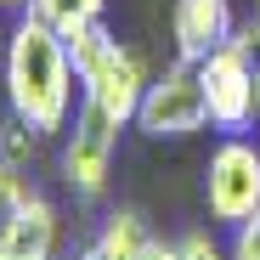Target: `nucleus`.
I'll return each instance as SVG.
<instances>
[{"instance_id":"17","label":"nucleus","mask_w":260,"mask_h":260,"mask_svg":"<svg viewBox=\"0 0 260 260\" xmlns=\"http://www.w3.org/2000/svg\"><path fill=\"white\" fill-rule=\"evenodd\" d=\"M0 62H6V28H0Z\"/></svg>"},{"instance_id":"10","label":"nucleus","mask_w":260,"mask_h":260,"mask_svg":"<svg viewBox=\"0 0 260 260\" xmlns=\"http://www.w3.org/2000/svg\"><path fill=\"white\" fill-rule=\"evenodd\" d=\"M40 153H46V136H40V130H28L17 113L0 119V164H12V170H34Z\"/></svg>"},{"instance_id":"15","label":"nucleus","mask_w":260,"mask_h":260,"mask_svg":"<svg viewBox=\"0 0 260 260\" xmlns=\"http://www.w3.org/2000/svg\"><path fill=\"white\" fill-rule=\"evenodd\" d=\"M142 260H181V254H176V243H164V238H153V243L142 249Z\"/></svg>"},{"instance_id":"8","label":"nucleus","mask_w":260,"mask_h":260,"mask_svg":"<svg viewBox=\"0 0 260 260\" xmlns=\"http://www.w3.org/2000/svg\"><path fill=\"white\" fill-rule=\"evenodd\" d=\"M57 243H62V209L46 192H34L23 221H17V232L0 249V260H57Z\"/></svg>"},{"instance_id":"7","label":"nucleus","mask_w":260,"mask_h":260,"mask_svg":"<svg viewBox=\"0 0 260 260\" xmlns=\"http://www.w3.org/2000/svg\"><path fill=\"white\" fill-rule=\"evenodd\" d=\"M238 28L232 0H176L170 6V40H176L181 62H204L215 46H226Z\"/></svg>"},{"instance_id":"5","label":"nucleus","mask_w":260,"mask_h":260,"mask_svg":"<svg viewBox=\"0 0 260 260\" xmlns=\"http://www.w3.org/2000/svg\"><path fill=\"white\" fill-rule=\"evenodd\" d=\"M204 209L215 226H238L260 209V142L221 136L204 158Z\"/></svg>"},{"instance_id":"14","label":"nucleus","mask_w":260,"mask_h":260,"mask_svg":"<svg viewBox=\"0 0 260 260\" xmlns=\"http://www.w3.org/2000/svg\"><path fill=\"white\" fill-rule=\"evenodd\" d=\"M176 254H181V260H232L209 232H181V238H176Z\"/></svg>"},{"instance_id":"11","label":"nucleus","mask_w":260,"mask_h":260,"mask_svg":"<svg viewBox=\"0 0 260 260\" xmlns=\"http://www.w3.org/2000/svg\"><path fill=\"white\" fill-rule=\"evenodd\" d=\"M34 192H40V187L28 181V170L0 164V249H6V238L17 232V221H23V209H28Z\"/></svg>"},{"instance_id":"9","label":"nucleus","mask_w":260,"mask_h":260,"mask_svg":"<svg viewBox=\"0 0 260 260\" xmlns=\"http://www.w3.org/2000/svg\"><path fill=\"white\" fill-rule=\"evenodd\" d=\"M153 243V232H147V221L136 209H113L108 221L96 226V238L85 243L74 260H142V249Z\"/></svg>"},{"instance_id":"6","label":"nucleus","mask_w":260,"mask_h":260,"mask_svg":"<svg viewBox=\"0 0 260 260\" xmlns=\"http://www.w3.org/2000/svg\"><path fill=\"white\" fill-rule=\"evenodd\" d=\"M119 119L102 113L96 102L74 108V124L62 136V181L74 187V198H102L108 192V176H113V153H119Z\"/></svg>"},{"instance_id":"13","label":"nucleus","mask_w":260,"mask_h":260,"mask_svg":"<svg viewBox=\"0 0 260 260\" xmlns=\"http://www.w3.org/2000/svg\"><path fill=\"white\" fill-rule=\"evenodd\" d=\"M226 254H232V260H260V209L249 215V221H238V226H232Z\"/></svg>"},{"instance_id":"12","label":"nucleus","mask_w":260,"mask_h":260,"mask_svg":"<svg viewBox=\"0 0 260 260\" xmlns=\"http://www.w3.org/2000/svg\"><path fill=\"white\" fill-rule=\"evenodd\" d=\"M28 12H34V17H46L57 34H74V28H91V23H102L108 0H34Z\"/></svg>"},{"instance_id":"4","label":"nucleus","mask_w":260,"mask_h":260,"mask_svg":"<svg viewBox=\"0 0 260 260\" xmlns=\"http://www.w3.org/2000/svg\"><path fill=\"white\" fill-rule=\"evenodd\" d=\"M136 130L153 142H181V136H198L209 130V102H204V79H198V62H164L147 85V96L136 108Z\"/></svg>"},{"instance_id":"1","label":"nucleus","mask_w":260,"mask_h":260,"mask_svg":"<svg viewBox=\"0 0 260 260\" xmlns=\"http://www.w3.org/2000/svg\"><path fill=\"white\" fill-rule=\"evenodd\" d=\"M0 91H6V113H17L40 136H68L74 124V91L79 74L68 57V40L34 12H17L6 28V62H0Z\"/></svg>"},{"instance_id":"16","label":"nucleus","mask_w":260,"mask_h":260,"mask_svg":"<svg viewBox=\"0 0 260 260\" xmlns=\"http://www.w3.org/2000/svg\"><path fill=\"white\" fill-rule=\"evenodd\" d=\"M28 6H34V0H0V12H12V17H17V12H28Z\"/></svg>"},{"instance_id":"2","label":"nucleus","mask_w":260,"mask_h":260,"mask_svg":"<svg viewBox=\"0 0 260 260\" xmlns=\"http://www.w3.org/2000/svg\"><path fill=\"white\" fill-rule=\"evenodd\" d=\"M62 40H68V57H74V74H79V96L96 102L102 113H113L119 124H136V108H142L147 85H153L147 62L130 51L119 34H108L102 23L74 28Z\"/></svg>"},{"instance_id":"3","label":"nucleus","mask_w":260,"mask_h":260,"mask_svg":"<svg viewBox=\"0 0 260 260\" xmlns=\"http://www.w3.org/2000/svg\"><path fill=\"white\" fill-rule=\"evenodd\" d=\"M198 79H204V102H209V124L221 130V136H249L254 119H260V62L254 51L238 40L226 46H215L204 62H198Z\"/></svg>"}]
</instances>
